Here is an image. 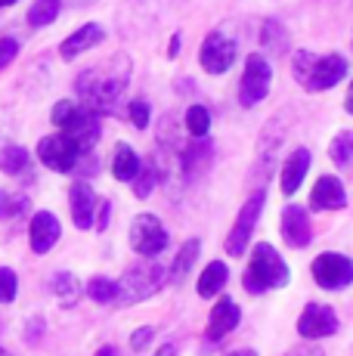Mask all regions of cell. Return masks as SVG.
<instances>
[{
  "mask_svg": "<svg viewBox=\"0 0 353 356\" xmlns=\"http://www.w3.org/2000/svg\"><path fill=\"white\" fill-rule=\"evenodd\" d=\"M131 78V63L127 56H118L115 63H108L103 68H90L78 78V93L90 112H115L121 93L127 87Z\"/></svg>",
  "mask_w": 353,
  "mask_h": 356,
  "instance_id": "6da1fadb",
  "label": "cell"
},
{
  "mask_svg": "<svg viewBox=\"0 0 353 356\" xmlns=\"http://www.w3.org/2000/svg\"><path fill=\"white\" fill-rule=\"evenodd\" d=\"M53 124L59 127V134H65L81 152H90L99 140V121L97 112H90L87 106L72 99H63L53 106Z\"/></svg>",
  "mask_w": 353,
  "mask_h": 356,
  "instance_id": "7a4b0ae2",
  "label": "cell"
},
{
  "mask_svg": "<svg viewBox=\"0 0 353 356\" xmlns=\"http://www.w3.org/2000/svg\"><path fill=\"white\" fill-rule=\"evenodd\" d=\"M295 78L304 90H329L338 81L347 74V59L338 56V53H329V56H313V53L301 50L295 56Z\"/></svg>",
  "mask_w": 353,
  "mask_h": 356,
  "instance_id": "3957f363",
  "label": "cell"
},
{
  "mask_svg": "<svg viewBox=\"0 0 353 356\" xmlns=\"http://www.w3.org/2000/svg\"><path fill=\"white\" fill-rule=\"evenodd\" d=\"M242 285H245L251 294H263L270 289H282V285H288V266H285V260L276 254L273 245L261 242L254 248Z\"/></svg>",
  "mask_w": 353,
  "mask_h": 356,
  "instance_id": "277c9868",
  "label": "cell"
},
{
  "mask_svg": "<svg viewBox=\"0 0 353 356\" xmlns=\"http://www.w3.org/2000/svg\"><path fill=\"white\" fill-rule=\"evenodd\" d=\"M167 279V266L161 264H142V266H133V270L124 273V279L118 285V304H133V300H146L152 298L155 291L165 285Z\"/></svg>",
  "mask_w": 353,
  "mask_h": 356,
  "instance_id": "5b68a950",
  "label": "cell"
},
{
  "mask_svg": "<svg viewBox=\"0 0 353 356\" xmlns=\"http://www.w3.org/2000/svg\"><path fill=\"white\" fill-rule=\"evenodd\" d=\"M263 202H267V195H263V189H261V193H251V198L242 204L239 217H236V227L227 236V254H233V257L245 254V248H248V242H251V232H254L257 220H261Z\"/></svg>",
  "mask_w": 353,
  "mask_h": 356,
  "instance_id": "8992f818",
  "label": "cell"
},
{
  "mask_svg": "<svg viewBox=\"0 0 353 356\" xmlns=\"http://www.w3.org/2000/svg\"><path fill=\"white\" fill-rule=\"evenodd\" d=\"M270 81H273L270 63L261 56V53H251L245 59V74H242V84H239V102L245 108L257 106V102L270 93Z\"/></svg>",
  "mask_w": 353,
  "mask_h": 356,
  "instance_id": "52a82bcc",
  "label": "cell"
},
{
  "mask_svg": "<svg viewBox=\"0 0 353 356\" xmlns=\"http://www.w3.org/2000/svg\"><path fill=\"white\" fill-rule=\"evenodd\" d=\"M310 270H313L316 285H322V289H329V291L347 289V285L353 282V260L344 257V254H335V251L319 254Z\"/></svg>",
  "mask_w": 353,
  "mask_h": 356,
  "instance_id": "ba28073f",
  "label": "cell"
},
{
  "mask_svg": "<svg viewBox=\"0 0 353 356\" xmlns=\"http://www.w3.org/2000/svg\"><path fill=\"white\" fill-rule=\"evenodd\" d=\"M81 155H84V152H81V149L74 146L65 134L44 136V140L38 143V159L44 161L50 170H59V174H72Z\"/></svg>",
  "mask_w": 353,
  "mask_h": 356,
  "instance_id": "9c48e42d",
  "label": "cell"
},
{
  "mask_svg": "<svg viewBox=\"0 0 353 356\" xmlns=\"http://www.w3.org/2000/svg\"><path fill=\"white\" fill-rule=\"evenodd\" d=\"M131 245H133L137 254L155 257V254H161V251L167 248V229L161 227L158 217L140 214L137 220H133V227H131Z\"/></svg>",
  "mask_w": 353,
  "mask_h": 356,
  "instance_id": "30bf717a",
  "label": "cell"
},
{
  "mask_svg": "<svg viewBox=\"0 0 353 356\" xmlns=\"http://www.w3.org/2000/svg\"><path fill=\"white\" fill-rule=\"evenodd\" d=\"M233 59H236V44H233V40L223 38L220 31L208 34L205 44H202V50H199L202 68H205V72H211V74H223V72H229Z\"/></svg>",
  "mask_w": 353,
  "mask_h": 356,
  "instance_id": "8fae6325",
  "label": "cell"
},
{
  "mask_svg": "<svg viewBox=\"0 0 353 356\" xmlns=\"http://www.w3.org/2000/svg\"><path fill=\"white\" fill-rule=\"evenodd\" d=\"M338 332V316L331 307L325 304H310L304 307L301 319H297V334L307 341H316V338H329V334Z\"/></svg>",
  "mask_w": 353,
  "mask_h": 356,
  "instance_id": "7c38bea8",
  "label": "cell"
},
{
  "mask_svg": "<svg viewBox=\"0 0 353 356\" xmlns=\"http://www.w3.org/2000/svg\"><path fill=\"white\" fill-rule=\"evenodd\" d=\"M282 236L291 248H307L310 238H313V229H310L307 211L297 208V204H288L282 211Z\"/></svg>",
  "mask_w": 353,
  "mask_h": 356,
  "instance_id": "4fadbf2b",
  "label": "cell"
},
{
  "mask_svg": "<svg viewBox=\"0 0 353 356\" xmlns=\"http://www.w3.org/2000/svg\"><path fill=\"white\" fill-rule=\"evenodd\" d=\"M59 220L50 214V211H38L35 217H31V227H28V238H31V248H35V254H47V251L53 248V245L59 242Z\"/></svg>",
  "mask_w": 353,
  "mask_h": 356,
  "instance_id": "5bb4252c",
  "label": "cell"
},
{
  "mask_svg": "<svg viewBox=\"0 0 353 356\" xmlns=\"http://www.w3.org/2000/svg\"><path fill=\"white\" fill-rule=\"evenodd\" d=\"M347 204V193L338 177H319L313 193H310V208L313 211H335Z\"/></svg>",
  "mask_w": 353,
  "mask_h": 356,
  "instance_id": "9a60e30c",
  "label": "cell"
},
{
  "mask_svg": "<svg viewBox=\"0 0 353 356\" xmlns=\"http://www.w3.org/2000/svg\"><path fill=\"white\" fill-rule=\"evenodd\" d=\"M239 316H242V310L233 304L229 298H220L214 304V310H211V316H208V338L211 341H220V338H227L229 332H233L236 325H239Z\"/></svg>",
  "mask_w": 353,
  "mask_h": 356,
  "instance_id": "2e32d148",
  "label": "cell"
},
{
  "mask_svg": "<svg viewBox=\"0 0 353 356\" xmlns=\"http://www.w3.org/2000/svg\"><path fill=\"white\" fill-rule=\"evenodd\" d=\"M310 161H313V155H310V149H295V152L285 159L282 164V193L285 195H295L297 186L304 183V177H307L310 170Z\"/></svg>",
  "mask_w": 353,
  "mask_h": 356,
  "instance_id": "e0dca14e",
  "label": "cell"
},
{
  "mask_svg": "<svg viewBox=\"0 0 353 356\" xmlns=\"http://www.w3.org/2000/svg\"><path fill=\"white\" fill-rule=\"evenodd\" d=\"M106 38V31L99 29L97 22H87V25H81L74 34H69V38L63 40V47H59V53H63V59H74V56H81L84 50H90V47H97L99 40Z\"/></svg>",
  "mask_w": 353,
  "mask_h": 356,
  "instance_id": "ac0fdd59",
  "label": "cell"
},
{
  "mask_svg": "<svg viewBox=\"0 0 353 356\" xmlns=\"http://www.w3.org/2000/svg\"><path fill=\"white\" fill-rule=\"evenodd\" d=\"M69 202H72V217H74V227L78 229H87L93 227V204H97V195L87 183H74L72 193H69Z\"/></svg>",
  "mask_w": 353,
  "mask_h": 356,
  "instance_id": "d6986e66",
  "label": "cell"
},
{
  "mask_svg": "<svg viewBox=\"0 0 353 356\" xmlns=\"http://www.w3.org/2000/svg\"><path fill=\"white\" fill-rule=\"evenodd\" d=\"M227 264H220V260H214V264L205 266V273L199 276V294L202 298H211V294H220V289L227 285Z\"/></svg>",
  "mask_w": 353,
  "mask_h": 356,
  "instance_id": "ffe728a7",
  "label": "cell"
},
{
  "mask_svg": "<svg viewBox=\"0 0 353 356\" xmlns=\"http://www.w3.org/2000/svg\"><path fill=\"white\" fill-rule=\"evenodd\" d=\"M137 170H140V159H137V152H133L131 146H124V143H121V146L115 149L112 174L118 177L121 183H127V180H133V177H137Z\"/></svg>",
  "mask_w": 353,
  "mask_h": 356,
  "instance_id": "44dd1931",
  "label": "cell"
},
{
  "mask_svg": "<svg viewBox=\"0 0 353 356\" xmlns=\"http://www.w3.org/2000/svg\"><path fill=\"white\" fill-rule=\"evenodd\" d=\"M0 170L3 174H22L28 170V152L16 143H0Z\"/></svg>",
  "mask_w": 353,
  "mask_h": 356,
  "instance_id": "7402d4cb",
  "label": "cell"
},
{
  "mask_svg": "<svg viewBox=\"0 0 353 356\" xmlns=\"http://www.w3.org/2000/svg\"><path fill=\"white\" fill-rule=\"evenodd\" d=\"M199 238H189V242L186 245H183V248H180V254H176V260H174V266H171V279H174V285H180L183 282V276H186V273H189V266H192V260L195 257H199Z\"/></svg>",
  "mask_w": 353,
  "mask_h": 356,
  "instance_id": "603a6c76",
  "label": "cell"
},
{
  "mask_svg": "<svg viewBox=\"0 0 353 356\" xmlns=\"http://www.w3.org/2000/svg\"><path fill=\"white\" fill-rule=\"evenodd\" d=\"M59 10H63V0H35L28 10V22L40 29V25H50L53 19L59 16Z\"/></svg>",
  "mask_w": 353,
  "mask_h": 356,
  "instance_id": "cb8c5ba5",
  "label": "cell"
},
{
  "mask_svg": "<svg viewBox=\"0 0 353 356\" xmlns=\"http://www.w3.org/2000/svg\"><path fill=\"white\" fill-rule=\"evenodd\" d=\"M53 291L59 294V304L72 307L74 300H78V294H81V285H78V279L74 276H69V273H59V276L53 279Z\"/></svg>",
  "mask_w": 353,
  "mask_h": 356,
  "instance_id": "d4e9b609",
  "label": "cell"
},
{
  "mask_svg": "<svg viewBox=\"0 0 353 356\" xmlns=\"http://www.w3.org/2000/svg\"><path fill=\"white\" fill-rule=\"evenodd\" d=\"M87 294H90L97 304H112V300L118 298V285H115L112 279H106V276H97V279L87 282Z\"/></svg>",
  "mask_w": 353,
  "mask_h": 356,
  "instance_id": "484cf974",
  "label": "cell"
},
{
  "mask_svg": "<svg viewBox=\"0 0 353 356\" xmlns=\"http://www.w3.org/2000/svg\"><path fill=\"white\" fill-rule=\"evenodd\" d=\"M186 130L192 136H205L208 130H211V115H208V108L205 106H192V108H186Z\"/></svg>",
  "mask_w": 353,
  "mask_h": 356,
  "instance_id": "4316f807",
  "label": "cell"
},
{
  "mask_svg": "<svg viewBox=\"0 0 353 356\" xmlns=\"http://www.w3.org/2000/svg\"><path fill=\"white\" fill-rule=\"evenodd\" d=\"M155 180H158V174H155L152 164H140L137 177H133V195L137 198H149V193H152Z\"/></svg>",
  "mask_w": 353,
  "mask_h": 356,
  "instance_id": "83f0119b",
  "label": "cell"
},
{
  "mask_svg": "<svg viewBox=\"0 0 353 356\" xmlns=\"http://www.w3.org/2000/svg\"><path fill=\"white\" fill-rule=\"evenodd\" d=\"M329 155H331V161L335 164H347V159L353 155V134H338L335 140H331V149H329Z\"/></svg>",
  "mask_w": 353,
  "mask_h": 356,
  "instance_id": "f1b7e54d",
  "label": "cell"
},
{
  "mask_svg": "<svg viewBox=\"0 0 353 356\" xmlns=\"http://www.w3.org/2000/svg\"><path fill=\"white\" fill-rule=\"evenodd\" d=\"M261 40H263V44H267L273 53H285V50H288V34L279 31V25H276V22H267V25H263Z\"/></svg>",
  "mask_w": 353,
  "mask_h": 356,
  "instance_id": "f546056e",
  "label": "cell"
},
{
  "mask_svg": "<svg viewBox=\"0 0 353 356\" xmlns=\"http://www.w3.org/2000/svg\"><path fill=\"white\" fill-rule=\"evenodd\" d=\"M19 291V279L13 270H6V266H0V304H10L13 298H16Z\"/></svg>",
  "mask_w": 353,
  "mask_h": 356,
  "instance_id": "4dcf8cb0",
  "label": "cell"
},
{
  "mask_svg": "<svg viewBox=\"0 0 353 356\" xmlns=\"http://www.w3.org/2000/svg\"><path fill=\"white\" fill-rule=\"evenodd\" d=\"M28 211V202L19 195H10V193H0V217H16Z\"/></svg>",
  "mask_w": 353,
  "mask_h": 356,
  "instance_id": "1f68e13d",
  "label": "cell"
},
{
  "mask_svg": "<svg viewBox=\"0 0 353 356\" xmlns=\"http://www.w3.org/2000/svg\"><path fill=\"white\" fill-rule=\"evenodd\" d=\"M131 124L137 127V130H142L149 124V106L142 99H133L131 102Z\"/></svg>",
  "mask_w": 353,
  "mask_h": 356,
  "instance_id": "d6a6232c",
  "label": "cell"
},
{
  "mask_svg": "<svg viewBox=\"0 0 353 356\" xmlns=\"http://www.w3.org/2000/svg\"><path fill=\"white\" fill-rule=\"evenodd\" d=\"M16 53H19V44L13 38H3L0 40V68H6L13 63V59H16Z\"/></svg>",
  "mask_w": 353,
  "mask_h": 356,
  "instance_id": "836d02e7",
  "label": "cell"
},
{
  "mask_svg": "<svg viewBox=\"0 0 353 356\" xmlns=\"http://www.w3.org/2000/svg\"><path fill=\"white\" fill-rule=\"evenodd\" d=\"M149 341H152V328H137V332L131 334V347H133V350H146Z\"/></svg>",
  "mask_w": 353,
  "mask_h": 356,
  "instance_id": "e575fe53",
  "label": "cell"
},
{
  "mask_svg": "<svg viewBox=\"0 0 353 356\" xmlns=\"http://www.w3.org/2000/svg\"><path fill=\"white\" fill-rule=\"evenodd\" d=\"M108 214H112V204L103 202V211H99V223H97V229H106V227H108Z\"/></svg>",
  "mask_w": 353,
  "mask_h": 356,
  "instance_id": "d590c367",
  "label": "cell"
},
{
  "mask_svg": "<svg viewBox=\"0 0 353 356\" xmlns=\"http://www.w3.org/2000/svg\"><path fill=\"white\" fill-rule=\"evenodd\" d=\"M288 356H322V353H319L316 347H301V350H291Z\"/></svg>",
  "mask_w": 353,
  "mask_h": 356,
  "instance_id": "8d00e7d4",
  "label": "cell"
},
{
  "mask_svg": "<svg viewBox=\"0 0 353 356\" xmlns=\"http://www.w3.org/2000/svg\"><path fill=\"white\" fill-rule=\"evenodd\" d=\"M344 108L353 115V84H350V90H347V99H344Z\"/></svg>",
  "mask_w": 353,
  "mask_h": 356,
  "instance_id": "74e56055",
  "label": "cell"
},
{
  "mask_svg": "<svg viewBox=\"0 0 353 356\" xmlns=\"http://www.w3.org/2000/svg\"><path fill=\"white\" fill-rule=\"evenodd\" d=\"M167 53H171V56H176V53H180V38H171V50H167Z\"/></svg>",
  "mask_w": 353,
  "mask_h": 356,
  "instance_id": "f35d334b",
  "label": "cell"
},
{
  "mask_svg": "<svg viewBox=\"0 0 353 356\" xmlns=\"http://www.w3.org/2000/svg\"><path fill=\"white\" fill-rule=\"evenodd\" d=\"M97 356H118V353H115V350H112V347H103V350H99Z\"/></svg>",
  "mask_w": 353,
  "mask_h": 356,
  "instance_id": "ab89813d",
  "label": "cell"
},
{
  "mask_svg": "<svg viewBox=\"0 0 353 356\" xmlns=\"http://www.w3.org/2000/svg\"><path fill=\"white\" fill-rule=\"evenodd\" d=\"M229 356H257L254 350H236V353H229Z\"/></svg>",
  "mask_w": 353,
  "mask_h": 356,
  "instance_id": "60d3db41",
  "label": "cell"
},
{
  "mask_svg": "<svg viewBox=\"0 0 353 356\" xmlns=\"http://www.w3.org/2000/svg\"><path fill=\"white\" fill-rule=\"evenodd\" d=\"M13 3H16V0H0V6H13Z\"/></svg>",
  "mask_w": 353,
  "mask_h": 356,
  "instance_id": "b9f144b4",
  "label": "cell"
},
{
  "mask_svg": "<svg viewBox=\"0 0 353 356\" xmlns=\"http://www.w3.org/2000/svg\"><path fill=\"white\" fill-rule=\"evenodd\" d=\"M0 356H10V353H6V350H0Z\"/></svg>",
  "mask_w": 353,
  "mask_h": 356,
  "instance_id": "7bdbcfd3",
  "label": "cell"
}]
</instances>
